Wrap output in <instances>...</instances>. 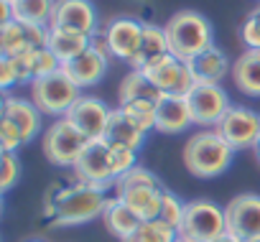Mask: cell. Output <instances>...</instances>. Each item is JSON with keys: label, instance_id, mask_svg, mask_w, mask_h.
<instances>
[{"label": "cell", "instance_id": "obj_26", "mask_svg": "<svg viewBox=\"0 0 260 242\" xmlns=\"http://www.w3.org/2000/svg\"><path fill=\"white\" fill-rule=\"evenodd\" d=\"M94 36L79 33V31H64V28H49V49L56 54V59L61 64L77 59L79 54H84L92 46Z\"/></svg>", "mask_w": 260, "mask_h": 242}, {"label": "cell", "instance_id": "obj_33", "mask_svg": "<svg viewBox=\"0 0 260 242\" xmlns=\"http://www.w3.org/2000/svg\"><path fill=\"white\" fill-rule=\"evenodd\" d=\"M240 39L247 49H260V13L257 11H252L245 18V23L240 28Z\"/></svg>", "mask_w": 260, "mask_h": 242}, {"label": "cell", "instance_id": "obj_20", "mask_svg": "<svg viewBox=\"0 0 260 242\" xmlns=\"http://www.w3.org/2000/svg\"><path fill=\"white\" fill-rule=\"evenodd\" d=\"M232 82L240 94L260 97V49H245L232 64Z\"/></svg>", "mask_w": 260, "mask_h": 242}, {"label": "cell", "instance_id": "obj_13", "mask_svg": "<svg viewBox=\"0 0 260 242\" xmlns=\"http://www.w3.org/2000/svg\"><path fill=\"white\" fill-rule=\"evenodd\" d=\"M186 99H189V107H191L194 125H202L204 130L212 128V125L217 128L222 115L232 107L222 84H197L186 94Z\"/></svg>", "mask_w": 260, "mask_h": 242}, {"label": "cell", "instance_id": "obj_38", "mask_svg": "<svg viewBox=\"0 0 260 242\" xmlns=\"http://www.w3.org/2000/svg\"><path fill=\"white\" fill-rule=\"evenodd\" d=\"M255 156H257V161H260V138H257V143H255Z\"/></svg>", "mask_w": 260, "mask_h": 242}, {"label": "cell", "instance_id": "obj_34", "mask_svg": "<svg viewBox=\"0 0 260 242\" xmlns=\"http://www.w3.org/2000/svg\"><path fill=\"white\" fill-rule=\"evenodd\" d=\"M18 179H21V161H18V156L11 153V151H3V181H0L3 191H8Z\"/></svg>", "mask_w": 260, "mask_h": 242}, {"label": "cell", "instance_id": "obj_24", "mask_svg": "<svg viewBox=\"0 0 260 242\" xmlns=\"http://www.w3.org/2000/svg\"><path fill=\"white\" fill-rule=\"evenodd\" d=\"M117 94H120V105H127V102H153V105H158L164 99V92L141 69H133L122 77Z\"/></svg>", "mask_w": 260, "mask_h": 242}, {"label": "cell", "instance_id": "obj_19", "mask_svg": "<svg viewBox=\"0 0 260 242\" xmlns=\"http://www.w3.org/2000/svg\"><path fill=\"white\" fill-rule=\"evenodd\" d=\"M189 125H194L189 99L181 94H164L156 105V130L164 135H179Z\"/></svg>", "mask_w": 260, "mask_h": 242}, {"label": "cell", "instance_id": "obj_27", "mask_svg": "<svg viewBox=\"0 0 260 242\" xmlns=\"http://www.w3.org/2000/svg\"><path fill=\"white\" fill-rule=\"evenodd\" d=\"M56 0H13L11 13L13 21L28 23V26H49Z\"/></svg>", "mask_w": 260, "mask_h": 242}, {"label": "cell", "instance_id": "obj_11", "mask_svg": "<svg viewBox=\"0 0 260 242\" xmlns=\"http://www.w3.org/2000/svg\"><path fill=\"white\" fill-rule=\"evenodd\" d=\"M97 39L105 44L107 54L115 56V59H122V61H133V56L138 54V46H141V39H143V23L136 21V18H110Z\"/></svg>", "mask_w": 260, "mask_h": 242}, {"label": "cell", "instance_id": "obj_23", "mask_svg": "<svg viewBox=\"0 0 260 242\" xmlns=\"http://www.w3.org/2000/svg\"><path fill=\"white\" fill-rule=\"evenodd\" d=\"M186 64L191 66V72L197 77V84H219L224 79V74L232 72L230 61H227V56L219 46H212V49L202 51L199 56H194Z\"/></svg>", "mask_w": 260, "mask_h": 242}, {"label": "cell", "instance_id": "obj_18", "mask_svg": "<svg viewBox=\"0 0 260 242\" xmlns=\"http://www.w3.org/2000/svg\"><path fill=\"white\" fill-rule=\"evenodd\" d=\"M3 120H8V123L23 135V143H31L41 133V110L34 105V99L16 97V94L6 92V97H3Z\"/></svg>", "mask_w": 260, "mask_h": 242}, {"label": "cell", "instance_id": "obj_39", "mask_svg": "<svg viewBox=\"0 0 260 242\" xmlns=\"http://www.w3.org/2000/svg\"><path fill=\"white\" fill-rule=\"evenodd\" d=\"M3 3H13V0H3Z\"/></svg>", "mask_w": 260, "mask_h": 242}, {"label": "cell", "instance_id": "obj_36", "mask_svg": "<svg viewBox=\"0 0 260 242\" xmlns=\"http://www.w3.org/2000/svg\"><path fill=\"white\" fill-rule=\"evenodd\" d=\"M13 84H18V74H16V66L8 56H0V89L8 92Z\"/></svg>", "mask_w": 260, "mask_h": 242}, {"label": "cell", "instance_id": "obj_29", "mask_svg": "<svg viewBox=\"0 0 260 242\" xmlns=\"http://www.w3.org/2000/svg\"><path fill=\"white\" fill-rule=\"evenodd\" d=\"M136 128H141L143 133L156 130V105L153 102H127V105H117Z\"/></svg>", "mask_w": 260, "mask_h": 242}, {"label": "cell", "instance_id": "obj_15", "mask_svg": "<svg viewBox=\"0 0 260 242\" xmlns=\"http://www.w3.org/2000/svg\"><path fill=\"white\" fill-rule=\"evenodd\" d=\"M49 46V26H28L18 21H6L0 26V54L21 56Z\"/></svg>", "mask_w": 260, "mask_h": 242}, {"label": "cell", "instance_id": "obj_35", "mask_svg": "<svg viewBox=\"0 0 260 242\" xmlns=\"http://www.w3.org/2000/svg\"><path fill=\"white\" fill-rule=\"evenodd\" d=\"M21 146H26V143H23V135L8 123V120H0V148L16 153Z\"/></svg>", "mask_w": 260, "mask_h": 242}, {"label": "cell", "instance_id": "obj_32", "mask_svg": "<svg viewBox=\"0 0 260 242\" xmlns=\"http://www.w3.org/2000/svg\"><path fill=\"white\" fill-rule=\"evenodd\" d=\"M110 146V143H107ZM110 153H112V168H115V176L120 179L122 174H127L130 168L138 166V151H130V148H120V146H110Z\"/></svg>", "mask_w": 260, "mask_h": 242}, {"label": "cell", "instance_id": "obj_4", "mask_svg": "<svg viewBox=\"0 0 260 242\" xmlns=\"http://www.w3.org/2000/svg\"><path fill=\"white\" fill-rule=\"evenodd\" d=\"M164 191H166V186L161 184V179L153 171L143 168V166L130 168L127 174H122L115 181V194L130 209H133L143 222H151V219L158 217Z\"/></svg>", "mask_w": 260, "mask_h": 242}, {"label": "cell", "instance_id": "obj_14", "mask_svg": "<svg viewBox=\"0 0 260 242\" xmlns=\"http://www.w3.org/2000/svg\"><path fill=\"white\" fill-rule=\"evenodd\" d=\"M49 28H64V31L97 36L102 26H100L97 8L92 6V0H56Z\"/></svg>", "mask_w": 260, "mask_h": 242}, {"label": "cell", "instance_id": "obj_8", "mask_svg": "<svg viewBox=\"0 0 260 242\" xmlns=\"http://www.w3.org/2000/svg\"><path fill=\"white\" fill-rule=\"evenodd\" d=\"M74 168V176L77 181H84L100 191L115 186L117 176H115V168H112V153H110V146L100 138V141H89L87 148L82 151L79 161L72 166Z\"/></svg>", "mask_w": 260, "mask_h": 242}, {"label": "cell", "instance_id": "obj_17", "mask_svg": "<svg viewBox=\"0 0 260 242\" xmlns=\"http://www.w3.org/2000/svg\"><path fill=\"white\" fill-rule=\"evenodd\" d=\"M107 59H110V54H107L105 44L94 36V39H92V46H89L84 54H79L77 59L61 64V72H64L79 89H82V87H94V84L105 77V72H107Z\"/></svg>", "mask_w": 260, "mask_h": 242}, {"label": "cell", "instance_id": "obj_28", "mask_svg": "<svg viewBox=\"0 0 260 242\" xmlns=\"http://www.w3.org/2000/svg\"><path fill=\"white\" fill-rule=\"evenodd\" d=\"M179 239V232L166 227L164 222L158 219H151V222H143L130 237L120 239V242H176Z\"/></svg>", "mask_w": 260, "mask_h": 242}, {"label": "cell", "instance_id": "obj_43", "mask_svg": "<svg viewBox=\"0 0 260 242\" xmlns=\"http://www.w3.org/2000/svg\"><path fill=\"white\" fill-rule=\"evenodd\" d=\"M255 242H260V239H255Z\"/></svg>", "mask_w": 260, "mask_h": 242}, {"label": "cell", "instance_id": "obj_22", "mask_svg": "<svg viewBox=\"0 0 260 242\" xmlns=\"http://www.w3.org/2000/svg\"><path fill=\"white\" fill-rule=\"evenodd\" d=\"M102 222H105V227H107V232L112 234V237H117V239H125V237H130L141 224H143V219L130 209L120 196H112V199H107V206H105V214H102Z\"/></svg>", "mask_w": 260, "mask_h": 242}, {"label": "cell", "instance_id": "obj_10", "mask_svg": "<svg viewBox=\"0 0 260 242\" xmlns=\"http://www.w3.org/2000/svg\"><path fill=\"white\" fill-rule=\"evenodd\" d=\"M214 130L232 146V151L255 148V143L260 138V115L245 105H232L222 115V120L217 123Z\"/></svg>", "mask_w": 260, "mask_h": 242}, {"label": "cell", "instance_id": "obj_6", "mask_svg": "<svg viewBox=\"0 0 260 242\" xmlns=\"http://www.w3.org/2000/svg\"><path fill=\"white\" fill-rule=\"evenodd\" d=\"M79 97H82L79 87L61 69L31 82V99L41 110V115L49 117H67V112L74 107Z\"/></svg>", "mask_w": 260, "mask_h": 242}, {"label": "cell", "instance_id": "obj_42", "mask_svg": "<svg viewBox=\"0 0 260 242\" xmlns=\"http://www.w3.org/2000/svg\"><path fill=\"white\" fill-rule=\"evenodd\" d=\"M176 242H184V239H176Z\"/></svg>", "mask_w": 260, "mask_h": 242}, {"label": "cell", "instance_id": "obj_5", "mask_svg": "<svg viewBox=\"0 0 260 242\" xmlns=\"http://www.w3.org/2000/svg\"><path fill=\"white\" fill-rule=\"evenodd\" d=\"M227 232L224 209L209 199L186 201V212L179 227V239L184 242H214Z\"/></svg>", "mask_w": 260, "mask_h": 242}, {"label": "cell", "instance_id": "obj_21", "mask_svg": "<svg viewBox=\"0 0 260 242\" xmlns=\"http://www.w3.org/2000/svg\"><path fill=\"white\" fill-rule=\"evenodd\" d=\"M146 135H148V133H143L141 128H136L133 123H130V117H127L120 107H115L112 115H110V123H107V130H105L102 141L110 143V146L141 151L143 143H146Z\"/></svg>", "mask_w": 260, "mask_h": 242}, {"label": "cell", "instance_id": "obj_12", "mask_svg": "<svg viewBox=\"0 0 260 242\" xmlns=\"http://www.w3.org/2000/svg\"><path fill=\"white\" fill-rule=\"evenodd\" d=\"M227 232L240 242L260 239V196L257 194H237L224 206Z\"/></svg>", "mask_w": 260, "mask_h": 242}, {"label": "cell", "instance_id": "obj_16", "mask_svg": "<svg viewBox=\"0 0 260 242\" xmlns=\"http://www.w3.org/2000/svg\"><path fill=\"white\" fill-rule=\"evenodd\" d=\"M110 115L112 110L100 99V97H92V94H82L74 107L67 112V120L89 141H100L107 130V123H110Z\"/></svg>", "mask_w": 260, "mask_h": 242}, {"label": "cell", "instance_id": "obj_37", "mask_svg": "<svg viewBox=\"0 0 260 242\" xmlns=\"http://www.w3.org/2000/svg\"><path fill=\"white\" fill-rule=\"evenodd\" d=\"M214 242H240V239H237V237H232L230 232H224V234H222V237H217Z\"/></svg>", "mask_w": 260, "mask_h": 242}, {"label": "cell", "instance_id": "obj_31", "mask_svg": "<svg viewBox=\"0 0 260 242\" xmlns=\"http://www.w3.org/2000/svg\"><path fill=\"white\" fill-rule=\"evenodd\" d=\"M28 66H31V77L34 82L46 77V74H54L61 69V61L56 59V54L46 46V49H39V51H31L28 54Z\"/></svg>", "mask_w": 260, "mask_h": 242}, {"label": "cell", "instance_id": "obj_25", "mask_svg": "<svg viewBox=\"0 0 260 242\" xmlns=\"http://www.w3.org/2000/svg\"><path fill=\"white\" fill-rule=\"evenodd\" d=\"M164 54H171V51H169L166 28H161V26H156V23H143V39H141L138 54L133 56L130 66H133V69H146L153 59H158V56H164Z\"/></svg>", "mask_w": 260, "mask_h": 242}, {"label": "cell", "instance_id": "obj_30", "mask_svg": "<svg viewBox=\"0 0 260 242\" xmlns=\"http://www.w3.org/2000/svg\"><path fill=\"white\" fill-rule=\"evenodd\" d=\"M184 212H186V204L174 194V191H164V199H161V209H158V222H164L166 227H171V229H176L179 232V227H181V219H184Z\"/></svg>", "mask_w": 260, "mask_h": 242}, {"label": "cell", "instance_id": "obj_2", "mask_svg": "<svg viewBox=\"0 0 260 242\" xmlns=\"http://www.w3.org/2000/svg\"><path fill=\"white\" fill-rule=\"evenodd\" d=\"M232 146L217 130H199L184 146V166L197 179H217L232 163Z\"/></svg>", "mask_w": 260, "mask_h": 242}, {"label": "cell", "instance_id": "obj_7", "mask_svg": "<svg viewBox=\"0 0 260 242\" xmlns=\"http://www.w3.org/2000/svg\"><path fill=\"white\" fill-rule=\"evenodd\" d=\"M87 143H89V138H84L67 117L54 120L41 138L44 156L54 166H74L79 161L82 151L87 148Z\"/></svg>", "mask_w": 260, "mask_h": 242}, {"label": "cell", "instance_id": "obj_3", "mask_svg": "<svg viewBox=\"0 0 260 242\" xmlns=\"http://www.w3.org/2000/svg\"><path fill=\"white\" fill-rule=\"evenodd\" d=\"M164 28L169 36V51L181 61H191L194 56L214 46V28L197 11L174 13Z\"/></svg>", "mask_w": 260, "mask_h": 242}, {"label": "cell", "instance_id": "obj_1", "mask_svg": "<svg viewBox=\"0 0 260 242\" xmlns=\"http://www.w3.org/2000/svg\"><path fill=\"white\" fill-rule=\"evenodd\" d=\"M105 206H107L105 191H100L84 181H74L69 186H56L49 191L44 214L51 217L54 224L74 227V224H87V222L102 217Z\"/></svg>", "mask_w": 260, "mask_h": 242}, {"label": "cell", "instance_id": "obj_9", "mask_svg": "<svg viewBox=\"0 0 260 242\" xmlns=\"http://www.w3.org/2000/svg\"><path fill=\"white\" fill-rule=\"evenodd\" d=\"M164 94H181L186 97L194 87H197V77L191 72V66L181 59H176L174 54H164L158 59H153L146 69H141Z\"/></svg>", "mask_w": 260, "mask_h": 242}, {"label": "cell", "instance_id": "obj_40", "mask_svg": "<svg viewBox=\"0 0 260 242\" xmlns=\"http://www.w3.org/2000/svg\"><path fill=\"white\" fill-rule=\"evenodd\" d=\"M255 11H257V13H260V6H257V8H255Z\"/></svg>", "mask_w": 260, "mask_h": 242}, {"label": "cell", "instance_id": "obj_41", "mask_svg": "<svg viewBox=\"0 0 260 242\" xmlns=\"http://www.w3.org/2000/svg\"><path fill=\"white\" fill-rule=\"evenodd\" d=\"M31 242H41V239H31Z\"/></svg>", "mask_w": 260, "mask_h": 242}]
</instances>
